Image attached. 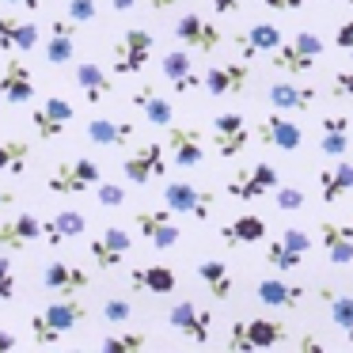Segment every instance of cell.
<instances>
[{
  "label": "cell",
  "mask_w": 353,
  "mask_h": 353,
  "mask_svg": "<svg viewBox=\"0 0 353 353\" xmlns=\"http://www.w3.org/2000/svg\"><path fill=\"white\" fill-rule=\"evenodd\" d=\"M353 190V163H334L330 171H319V194L327 205H338L342 194Z\"/></svg>",
  "instance_id": "obj_35"
},
{
  "label": "cell",
  "mask_w": 353,
  "mask_h": 353,
  "mask_svg": "<svg viewBox=\"0 0 353 353\" xmlns=\"http://www.w3.org/2000/svg\"><path fill=\"white\" fill-rule=\"evenodd\" d=\"M198 88H205V72H186L183 80H175V84H171V92H179V95H186V92H198Z\"/></svg>",
  "instance_id": "obj_47"
},
{
  "label": "cell",
  "mask_w": 353,
  "mask_h": 353,
  "mask_svg": "<svg viewBox=\"0 0 353 353\" xmlns=\"http://www.w3.org/2000/svg\"><path fill=\"white\" fill-rule=\"evenodd\" d=\"M107 4H110L114 12H133V8L141 4V0H107Z\"/></svg>",
  "instance_id": "obj_54"
},
{
  "label": "cell",
  "mask_w": 353,
  "mask_h": 353,
  "mask_svg": "<svg viewBox=\"0 0 353 353\" xmlns=\"http://www.w3.org/2000/svg\"><path fill=\"white\" fill-rule=\"evenodd\" d=\"M0 95H4L12 107H23V103L34 99V77L16 54L8 57V65H4V72H0Z\"/></svg>",
  "instance_id": "obj_19"
},
{
  "label": "cell",
  "mask_w": 353,
  "mask_h": 353,
  "mask_svg": "<svg viewBox=\"0 0 353 353\" xmlns=\"http://www.w3.org/2000/svg\"><path fill=\"white\" fill-rule=\"evenodd\" d=\"M350 145H353V137H350V114H327V118H323L319 152L342 160V156L350 152Z\"/></svg>",
  "instance_id": "obj_27"
},
{
  "label": "cell",
  "mask_w": 353,
  "mask_h": 353,
  "mask_svg": "<svg viewBox=\"0 0 353 353\" xmlns=\"http://www.w3.org/2000/svg\"><path fill=\"white\" fill-rule=\"evenodd\" d=\"M39 46V27L31 19H12L0 16V50L8 54H27V50Z\"/></svg>",
  "instance_id": "obj_26"
},
{
  "label": "cell",
  "mask_w": 353,
  "mask_h": 353,
  "mask_svg": "<svg viewBox=\"0 0 353 353\" xmlns=\"http://www.w3.org/2000/svg\"><path fill=\"white\" fill-rule=\"evenodd\" d=\"M285 342H292V330L281 319H243V323H232L228 330V350L236 353L274 350V345H285Z\"/></svg>",
  "instance_id": "obj_2"
},
{
  "label": "cell",
  "mask_w": 353,
  "mask_h": 353,
  "mask_svg": "<svg viewBox=\"0 0 353 353\" xmlns=\"http://www.w3.org/2000/svg\"><path fill=\"white\" fill-rule=\"evenodd\" d=\"M334 46L342 50V54H350V57H353V19H342V23H338V31H334Z\"/></svg>",
  "instance_id": "obj_48"
},
{
  "label": "cell",
  "mask_w": 353,
  "mask_h": 353,
  "mask_svg": "<svg viewBox=\"0 0 353 353\" xmlns=\"http://www.w3.org/2000/svg\"><path fill=\"white\" fill-rule=\"evenodd\" d=\"M319 300H327L330 323H334V327L345 334V342L353 345V292H338V289H330V285H323Z\"/></svg>",
  "instance_id": "obj_34"
},
{
  "label": "cell",
  "mask_w": 353,
  "mask_h": 353,
  "mask_svg": "<svg viewBox=\"0 0 353 353\" xmlns=\"http://www.w3.org/2000/svg\"><path fill=\"white\" fill-rule=\"evenodd\" d=\"M16 345H19V334H12V330H4V327H0V353L16 350Z\"/></svg>",
  "instance_id": "obj_51"
},
{
  "label": "cell",
  "mask_w": 353,
  "mask_h": 353,
  "mask_svg": "<svg viewBox=\"0 0 353 353\" xmlns=\"http://www.w3.org/2000/svg\"><path fill=\"white\" fill-rule=\"evenodd\" d=\"M72 118H77V110H72V103L61 99V95H50L39 110H31V125H34V133H39V141L61 137L72 125Z\"/></svg>",
  "instance_id": "obj_12"
},
{
  "label": "cell",
  "mask_w": 353,
  "mask_h": 353,
  "mask_svg": "<svg viewBox=\"0 0 353 353\" xmlns=\"http://www.w3.org/2000/svg\"><path fill=\"white\" fill-rule=\"evenodd\" d=\"M69 16L84 27V23H92V19L99 16V8H95V0H69Z\"/></svg>",
  "instance_id": "obj_45"
},
{
  "label": "cell",
  "mask_w": 353,
  "mask_h": 353,
  "mask_svg": "<svg viewBox=\"0 0 353 353\" xmlns=\"http://www.w3.org/2000/svg\"><path fill=\"white\" fill-rule=\"evenodd\" d=\"M12 201H16V194H8V190H0V213H4V209H8Z\"/></svg>",
  "instance_id": "obj_56"
},
{
  "label": "cell",
  "mask_w": 353,
  "mask_h": 353,
  "mask_svg": "<svg viewBox=\"0 0 353 353\" xmlns=\"http://www.w3.org/2000/svg\"><path fill=\"white\" fill-rule=\"evenodd\" d=\"M77 39H80V23L72 16L50 19V34H46V61L50 65H69L77 57Z\"/></svg>",
  "instance_id": "obj_15"
},
{
  "label": "cell",
  "mask_w": 353,
  "mask_h": 353,
  "mask_svg": "<svg viewBox=\"0 0 353 353\" xmlns=\"http://www.w3.org/2000/svg\"><path fill=\"white\" fill-rule=\"evenodd\" d=\"M266 262L277 270V274H289V270L304 266V254H300L296 247H289L281 236H277V239H270V243H266Z\"/></svg>",
  "instance_id": "obj_38"
},
{
  "label": "cell",
  "mask_w": 353,
  "mask_h": 353,
  "mask_svg": "<svg viewBox=\"0 0 353 353\" xmlns=\"http://www.w3.org/2000/svg\"><path fill=\"white\" fill-rule=\"evenodd\" d=\"M315 61H319V57H315L312 50H304L296 39L281 42V46L270 54V65H274L277 72H285V77H312Z\"/></svg>",
  "instance_id": "obj_20"
},
{
  "label": "cell",
  "mask_w": 353,
  "mask_h": 353,
  "mask_svg": "<svg viewBox=\"0 0 353 353\" xmlns=\"http://www.w3.org/2000/svg\"><path fill=\"white\" fill-rule=\"evenodd\" d=\"M133 122H125V118H92L88 122V141L99 148H122L125 141H133Z\"/></svg>",
  "instance_id": "obj_28"
},
{
  "label": "cell",
  "mask_w": 353,
  "mask_h": 353,
  "mask_svg": "<svg viewBox=\"0 0 353 353\" xmlns=\"http://www.w3.org/2000/svg\"><path fill=\"white\" fill-rule=\"evenodd\" d=\"M259 141L262 145H270V148H281V152H296L300 148V141H304V130H300L292 118H285L281 110H274V114H266L259 122Z\"/></svg>",
  "instance_id": "obj_17"
},
{
  "label": "cell",
  "mask_w": 353,
  "mask_h": 353,
  "mask_svg": "<svg viewBox=\"0 0 353 353\" xmlns=\"http://www.w3.org/2000/svg\"><path fill=\"white\" fill-rule=\"evenodd\" d=\"M213 194L201 190L194 183H183V179H171L163 183V205L171 213H183V216H194V221H209L213 216Z\"/></svg>",
  "instance_id": "obj_8"
},
{
  "label": "cell",
  "mask_w": 353,
  "mask_h": 353,
  "mask_svg": "<svg viewBox=\"0 0 353 353\" xmlns=\"http://www.w3.org/2000/svg\"><path fill=\"white\" fill-rule=\"evenodd\" d=\"M88 232V216L80 209H61L54 221H46V239L50 247H61V243H72Z\"/></svg>",
  "instance_id": "obj_32"
},
{
  "label": "cell",
  "mask_w": 353,
  "mask_h": 353,
  "mask_svg": "<svg viewBox=\"0 0 353 353\" xmlns=\"http://www.w3.org/2000/svg\"><path fill=\"white\" fill-rule=\"evenodd\" d=\"M266 99L274 110H292V114H300V110H312L315 99H319V88L312 84H300V80H277V84L266 88Z\"/></svg>",
  "instance_id": "obj_16"
},
{
  "label": "cell",
  "mask_w": 353,
  "mask_h": 353,
  "mask_svg": "<svg viewBox=\"0 0 353 353\" xmlns=\"http://www.w3.org/2000/svg\"><path fill=\"white\" fill-rule=\"evenodd\" d=\"M133 228L141 232V236L148 239V243L156 247V251H168V247L179 243V224L171 221V209L168 205H145L133 213Z\"/></svg>",
  "instance_id": "obj_10"
},
{
  "label": "cell",
  "mask_w": 353,
  "mask_h": 353,
  "mask_svg": "<svg viewBox=\"0 0 353 353\" xmlns=\"http://www.w3.org/2000/svg\"><path fill=\"white\" fill-rule=\"evenodd\" d=\"M130 247H133V236L125 228H118V224H110V228H103L99 236L92 239V262L99 270H114V266H122L125 262V254H130Z\"/></svg>",
  "instance_id": "obj_14"
},
{
  "label": "cell",
  "mask_w": 353,
  "mask_h": 353,
  "mask_svg": "<svg viewBox=\"0 0 353 353\" xmlns=\"http://www.w3.org/2000/svg\"><path fill=\"white\" fill-rule=\"evenodd\" d=\"M277 186H281V171H277L274 163H251V168L236 171L224 190L236 201H259V198H266V194H274Z\"/></svg>",
  "instance_id": "obj_5"
},
{
  "label": "cell",
  "mask_w": 353,
  "mask_h": 353,
  "mask_svg": "<svg viewBox=\"0 0 353 353\" xmlns=\"http://www.w3.org/2000/svg\"><path fill=\"white\" fill-rule=\"evenodd\" d=\"M77 88L84 92V99L92 103V107H99V103L114 92V80H110L95 61H80L77 65Z\"/></svg>",
  "instance_id": "obj_31"
},
{
  "label": "cell",
  "mask_w": 353,
  "mask_h": 353,
  "mask_svg": "<svg viewBox=\"0 0 353 353\" xmlns=\"http://www.w3.org/2000/svg\"><path fill=\"white\" fill-rule=\"evenodd\" d=\"M168 156L175 168H198L201 160H205V141H201V133L194 130V125H168Z\"/></svg>",
  "instance_id": "obj_13"
},
{
  "label": "cell",
  "mask_w": 353,
  "mask_h": 353,
  "mask_svg": "<svg viewBox=\"0 0 353 353\" xmlns=\"http://www.w3.org/2000/svg\"><path fill=\"white\" fill-rule=\"evenodd\" d=\"M103 319L107 323H130L133 319V300H125V296H110L107 304H103Z\"/></svg>",
  "instance_id": "obj_41"
},
{
  "label": "cell",
  "mask_w": 353,
  "mask_h": 353,
  "mask_svg": "<svg viewBox=\"0 0 353 353\" xmlns=\"http://www.w3.org/2000/svg\"><path fill=\"white\" fill-rule=\"evenodd\" d=\"M42 236H46V224L34 213H16L12 221L0 216V247H27Z\"/></svg>",
  "instance_id": "obj_23"
},
{
  "label": "cell",
  "mask_w": 353,
  "mask_h": 353,
  "mask_svg": "<svg viewBox=\"0 0 353 353\" xmlns=\"http://www.w3.org/2000/svg\"><path fill=\"white\" fill-rule=\"evenodd\" d=\"M141 345H148V338L141 330H114V334L103 338V350L107 353H125V350H141Z\"/></svg>",
  "instance_id": "obj_40"
},
{
  "label": "cell",
  "mask_w": 353,
  "mask_h": 353,
  "mask_svg": "<svg viewBox=\"0 0 353 353\" xmlns=\"http://www.w3.org/2000/svg\"><path fill=\"white\" fill-rule=\"evenodd\" d=\"M42 285L57 296H77L80 289H88V274L77 262H46L42 270Z\"/></svg>",
  "instance_id": "obj_21"
},
{
  "label": "cell",
  "mask_w": 353,
  "mask_h": 353,
  "mask_svg": "<svg viewBox=\"0 0 353 353\" xmlns=\"http://www.w3.org/2000/svg\"><path fill=\"white\" fill-rule=\"evenodd\" d=\"M27 163H31V141H0V175H23Z\"/></svg>",
  "instance_id": "obj_37"
},
{
  "label": "cell",
  "mask_w": 353,
  "mask_h": 353,
  "mask_svg": "<svg viewBox=\"0 0 353 353\" xmlns=\"http://www.w3.org/2000/svg\"><path fill=\"white\" fill-rule=\"evenodd\" d=\"M133 107L141 110V118H145L148 125H156V130H168L171 122H175V110H171V99L160 92L156 84H137L133 88Z\"/></svg>",
  "instance_id": "obj_18"
},
{
  "label": "cell",
  "mask_w": 353,
  "mask_h": 353,
  "mask_svg": "<svg viewBox=\"0 0 353 353\" xmlns=\"http://www.w3.org/2000/svg\"><path fill=\"white\" fill-rule=\"evenodd\" d=\"M209 141H213L216 156L232 160L239 156L247 145H251V130H247V118L239 110H224V114L213 118V130H209Z\"/></svg>",
  "instance_id": "obj_11"
},
{
  "label": "cell",
  "mask_w": 353,
  "mask_h": 353,
  "mask_svg": "<svg viewBox=\"0 0 353 353\" xmlns=\"http://www.w3.org/2000/svg\"><path fill=\"white\" fill-rule=\"evenodd\" d=\"M254 296L266 307H300L304 304V289L292 285V281H281V277H262V281L254 285Z\"/></svg>",
  "instance_id": "obj_29"
},
{
  "label": "cell",
  "mask_w": 353,
  "mask_h": 353,
  "mask_svg": "<svg viewBox=\"0 0 353 353\" xmlns=\"http://www.w3.org/2000/svg\"><path fill=\"white\" fill-rule=\"evenodd\" d=\"M330 92H334L338 99H353V72H338L334 84H330Z\"/></svg>",
  "instance_id": "obj_49"
},
{
  "label": "cell",
  "mask_w": 353,
  "mask_h": 353,
  "mask_svg": "<svg viewBox=\"0 0 353 353\" xmlns=\"http://www.w3.org/2000/svg\"><path fill=\"white\" fill-rule=\"evenodd\" d=\"M95 201L103 209H118V205H125V190L118 183H99L95 186Z\"/></svg>",
  "instance_id": "obj_43"
},
{
  "label": "cell",
  "mask_w": 353,
  "mask_h": 353,
  "mask_svg": "<svg viewBox=\"0 0 353 353\" xmlns=\"http://www.w3.org/2000/svg\"><path fill=\"white\" fill-rule=\"evenodd\" d=\"M175 4H183V0H148V8L152 12H171Z\"/></svg>",
  "instance_id": "obj_53"
},
{
  "label": "cell",
  "mask_w": 353,
  "mask_h": 353,
  "mask_svg": "<svg viewBox=\"0 0 353 353\" xmlns=\"http://www.w3.org/2000/svg\"><path fill=\"white\" fill-rule=\"evenodd\" d=\"M152 46H156V39L148 31H141V27L122 31V39L110 46V69H114V77H137L148 65V57H152Z\"/></svg>",
  "instance_id": "obj_4"
},
{
  "label": "cell",
  "mask_w": 353,
  "mask_h": 353,
  "mask_svg": "<svg viewBox=\"0 0 353 353\" xmlns=\"http://www.w3.org/2000/svg\"><path fill=\"white\" fill-rule=\"evenodd\" d=\"M213 8H216V16H228V12L239 8V0H213Z\"/></svg>",
  "instance_id": "obj_52"
},
{
  "label": "cell",
  "mask_w": 353,
  "mask_h": 353,
  "mask_svg": "<svg viewBox=\"0 0 353 353\" xmlns=\"http://www.w3.org/2000/svg\"><path fill=\"white\" fill-rule=\"evenodd\" d=\"M99 183H103L99 163L88 160V156H77V160H65V163H57V168L50 171L46 190L61 194V198H77V194H84V190H95Z\"/></svg>",
  "instance_id": "obj_3"
},
{
  "label": "cell",
  "mask_w": 353,
  "mask_h": 353,
  "mask_svg": "<svg viewBox=\"0 0 353 353\" xmlns=\"http://www.w3.org/2000/svg\"><path fill=\"white\" fill-rule=\"evenodd\" d=\"M281 239H285L289 247H296L300 254H307V251H312V236H307L304 228H285V232H281Z\"/></svg>",
  "instance_id": "obj_46"
},
{
  "label": "cell",
  "mask_w": 353,
  "mask_h": 353,
  "mask_svg": "<svg viewBox=\"0 0 353 353\" xmlns=\"http://www.w3.org/2000/svg\"><path fill=\"white\" fill-rule=\"evenodd\" d=\"M323 251L334 266H350L353 262V224H338V221H323Z\"/></svg>",
  "instance_id": "obj_25"
},
{
  "label": "cell",
  "mask_w": 353,
  "mask_h": 353,
  "mask_svg": "<svg viewBox=\"0 0 353 353\" xmlns=\"http://www.w3.org/2000/svg\"><path fill=\"white\" fill-rule=\"evenodd\" d=\"M168 163H171L168 145H163V141H145V145H137L130 156H125L122 171H125V179H130V183L145 186V183H152V179L168 175Z\"/></svg>",
  "instance_id": "obj_7"
},
{
  "label": "cell",
  "mask_w": 353,
  "mask_h": 353,
  "mask_svg": "<svg viewBox=\"0 0 353 353\" xmlns=\"http://www.w3.org/2000/svg\"><path fill=\"white\" fill-rule=\"evenodd\" d=\"M168 323L179 338H186L190 345H209L213 338V312L201 307L198 300H179L175 307L168 312Z\"/></svg>",
  "instance_id": "obj_6"
},
{
  "label": "cell",
  "mask_w": 353,
  "mask_h": 353,
  "mask_svg": "<svg viewBox=\"0 0 353 353\" xmlns=\"http://www.w3.org/2000/svg\"><path fill=\"white\" fill-rule=\"evenodd\" d=\"M130 285L133 289H141V292H175L179 289V277H175V270L171 266H160V262H148V266H137L130 274Z\"/></svg>",
  "instance_id": "obj_30"
},
{
  "label": "cell",
  "mask_w": 353,
  "mask_h": 353,
  "mask_svg": "<svg viewBox=\"0 0 353 353\" xmlns=\"http://www.w3.org/2000/svg\"><path fill=\"white\" fill-rule=\"evenodd\" d=\"M160 69H163V80H183L186 72H194V50H171V54H163V61H160Z\"/></svg>",
  "instance_id": "obj_39"
},
{
  "label": "cell",
  "mask_w": 353,
  "mask_h": 353,
  "mask_svg": "<svg viewBox=\"0 0 353 353\" xmlns=\"http://www.w3.org/2000/svg\"><path fill=\"white\" fill-rule=\"evenodd\" d=\"M274 205L281 209V213H296V209H304V190H300V186H277Z\"/></svg>",
  "instance_id": "obj_42"
},
{
  "label": "cell",
  "mask_w": 353,
  "mask_h": 353,
  "mask_svg": "<svg viewBox=\"0 0 353 353\" xmlns=\"http://www.w3.org/2000/svg\"><path fill=\"white\" fill-rule=\"evenodd\" d=\"M334 4H353V0H334Z\"/></svg>",
  "instance_id": "obj_57"
},
{
  "label": "cell",
  "mask_w": 353,
  "mask_h": 353,
  "mask_svg": "<svg viewBox=\"0 0 353 353\" xmlns=\"http://www.w3.org/2000/svg\"><path fill=\"white\" fill-rule=\"evenodd\" d=\"M247 77H251V69H247L243 61L213 65V69L205 72V92L213 95V99H221V95H232V92H243V88H247Z\"/></svg>",
  "instance_id": "obj_24"
},
{
  "label": "cell",
  "mask_w": 353,
  "mask_h": 353,
  "mask_svg": "<svg viewBox=\"0 0 353 353\" xmlns=\"http://www.w3.org/2000/svg\"><path fill=\"white\" fill-rule=\"evenodd\" d=\"M221 239H224L228 247L262 243V239H266V221H262V216H254V213H243V216H236L232 224H224V228H221Z\"/></svg>",
  "instance_id": "obj_33"
},
{
  "label": "cell",
  "mask_w": 353,
  "mask_h": 353,
  "mask_svg": "<svg viewBox=\"0 0 353 353\" xmlns=\"http://www.w3.org/2000/svg\"><path fill=\"white\" fill-rule=\"evenodd\" d=\"M266 8H274V12H300L307 4V0H262Z\"/></svg>",
  "instance_id": "obj_50"
},
{
  "label": "cell",
  "mask_w": 353,
  "mask_h": 353,
  "mask_svg": "<svg viewBox=\"0 0 353 353\" xmlns=\"http://www.w3.org/2000/svg\"><path fill=\"white\" fill-rule=\"evenodd\" d=\"M175 39H179V46L194 50V54H201V57H209V54L221 50L224 34H221V27H216L213 19L198 16V12H186V16L175 19Z\"/></svg>",
  "instance_id": "obj_9"
},
{
  "label": "cell",
  "mask_w": 353,
  "mask_h": 353,
  "mask_svg": "<svg viewBox=\"0 0 353 353\" xmlns=\"http://www.w3.org/2000/svg\"><path fill=\"white\" fill-rule=\"evenodd\" d=\"M198 277H201V285H205L216 300H228L232 296V270H228V262H221V259L198 262Z\"/></svg>",
  "instance_id": "obj_36"
},
{
  "label": "cell",
  "mask_w": 353,
  "mask_h": 353,
  "mask_svg": "<svg viewBox=\"0 0 353 353\" xmlns=\"http://www.w3.org/2000/svg\"><path fill=\"white\" fill-rule=\"evenodd\" d=\"M16 296V266H12L8 254H0V300Z\"/></svg>",
  "instance_id": "obj_44"
},
{
  "label": "cell",
  "mask_w": 353,
  "mask_h": 353,
  "mask_svg": "<svg viewBox=\"0 0 353 353\" xmlns=\"http://www.w3.org/2000/svg\"><path fill=\"white\" fill-rule=\"evenodd\" d=\"M4 4H19L23 12H39L42 8V0H4Z\"/></svg>",
  "instance_id": "obj_55"
},
{
  "label": "cell",
  "mask_w": 353,
  "mask_h": 353,
  "mask_svg": "<svg viewBox=\"0 0 353 353\" xmlns=\"http://www.w3.org/2000/svg\"><path fill=\"white\" fill-rule=\"evenodd\" d=\"M285 42V34L277 31L274 23H251L236 34V46L243 57H262V54H274L277 46Z\"/></svg>",
  "instance_id": "obj_22"
},
{
  "label": "cell",
  "mask_w": 353,
  "mask_h": 353,
  "mask_svg": "<svg viewBox=\"0 0 353 353\" xmlns=\"http://www.w3.org/2000/svg\"><path fill=\"white\" fill-rule=\"evenodd\" d=\"M84 319H88V307L80 304L77 296H57L50 307H42L39 315H31V338L39 345H57Z\"/></svg>",
  "instance_id": "obj_1"
}]
</instances>
